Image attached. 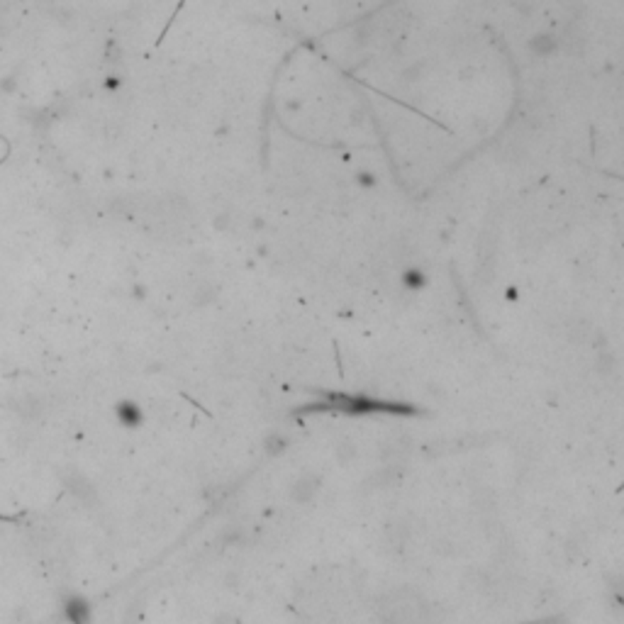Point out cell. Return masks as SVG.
<instances>
[{
    "label": "cell",
    "mask_w": 624,
    "mask_h": 624,
    "mask_svg": "<svg viewBox=\"0 0 624 624\" xmlns=\"http://www.w3.org/2000/svg\"><path fill=\"white\" fill-rule=\"evenodd\" d=\"M61 615L69 624H91L93 622V605L78 592H71L61 600Z\"/></svg>",
    "instance_id": "obj_1"
},
{
    "label": "cell",
    "mask_w": 624,
    "mask_h": 624,
    "mask_svg": "<svg viewBox=\"0 0 624 624\" xmlns=\"http://www.w3.org/2000/svg\"><path fill=\"white\" fill-rule=\"evenodd\" d=\"M115 417L124 429H137L144 422V410L134 400H122L115 405Z\"/></svg>",
    "instance_id": "obj_2"
},
{
    "label": "cell",
    "mask_w": 624,
    "mask_h": 624,
    "mask_svg": "<svg viewBox=\"0 0 624 624\" xmlns=\"http://www.w3.org/2000/svg\"><path fill=\"white\" fill-rule=\"evenodd\" d=\"M66 488H69V490L74 493L78 500L86 502V505H88V502H91V500H96V488H93L91 483H88L83 476H76V473H74V476H71L69 481H66Z\"/></svg>",
    "instance_id": "obj_3"
}]
</instances>
